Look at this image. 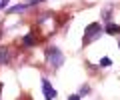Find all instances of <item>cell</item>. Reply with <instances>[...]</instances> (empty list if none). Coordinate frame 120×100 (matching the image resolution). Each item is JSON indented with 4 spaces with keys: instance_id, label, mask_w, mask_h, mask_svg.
Wrapping results in <instances>:
<instances>
[{
    "instance_id": "obj_1",
    "label": "cell",
    "mask_w": 120,
    "mask_h": 100,
    "mask_svg": "<svg viewBox=\"0 0 120 100\" xmlns=\"http://www.w3.org/2000/svg\"><path fill=\"white\" fill-rule=\"evenodd\" d=\"M46 60L52 68H60L64 64V54L60 52L58 46H50V48H46Z\"/></svg>"
},
{
    "instance_id": "obj_2",
    "label": "cell",
    "mask_w": 120,
    "mask_h": 100,
    "mask_svg": "<svg viewBox=\"0 0 120 100\" xmlns=\"http://www.w3.org/2000/svg\"><path fill=\"white\" fill-rule=\"evenodd\" d=\"M102 32H104V28L100 26V22H92V24H88V26L84 28V44H90L92 40L100 38Z\"/></svg>"
},
{
    "instance_id": "obj_3",
    "label": "cell",
    "mask_w": 120,
    "mask_h": 100,
    "mask_svg": "<svg viewBox=\"0 0 120 100\" xmlns=\"http://www.w3.org/2000/svg\"><path fill=\"white\" fill-rule=\"evenodd\" d=\"M42 92H44V98L46 100H54L56 98V90L52 88V84H50L48 78H42Z\"/></svg>"
},
{
    "instance_id": "obj_4",
    "label": "cell",
    "mask_w": 120,
    "mask_h": 100,
    "mask_svg": "<svg viewBox=\"0 0 120 100\" xmlns=\"http://www.w3.org/2000/svg\"><path fill=\"white\" fill-rule=\"evenodd\" d=\"M106 34H112V36H118L120 34V24H114V22H108L106 28H104Z\"/></svg>"
},
{
    "instance_id": "obj_5",
    "label": "cell",
    "mask_w": 120,
    "mask_h": 100,
    "mask_svg": "<svg viewBox=\"0 0 120 100\" xmlns=\"http://www.w3.org/2000/svg\"><path fill=\"white\" fill-rule=\"evenodd\" d=\"M8 60H10V50L6 46H0V66L8 64Z\"/></svg>"
},
{
    "instance_id": "obj_6",
    "label": "cell",
    "mask_w": 120,
    "mask_h": 100,
    "mask_svg": "<svg viewBox=\"0 0 120 100\" xmlns=\"http://www.w3.org/2000/svg\"><path fill=\"white\" fill-rule=\"evenodd\" d=\"M22 44H24L26 48H32V46H36V38H34V32H30V34H26L24 38H22Z\"/></svg>"
},
{
    "instance_id": "obj_7",
    "label": "cell",
    "mask_w": 120,
    "mask_h": 100,
    "mask_svg": "<svg viewBox=\"0 0 120 100\" xmlns=\"http://www.w3.org/2000/svg\"><path fill=\"white\" fill-rule=\"evenodd\" d=\"M26 8H30V4H18V6H12V8H8L10 14H18V12H24Z\"/></svg>"
},
{
    "instance_id": "obj_8",
    "label": "cell",
    "mask_w": 120,
    "mask_h": 100,
    "mask_svg": "<svg viewBox=\"0 0 120 100\" xmlns=\"http://www.w3.org/2000/svg\"><path fill=\"white\" fill-rule=\"evenodd\" d=\"M110 64H112V60H110V58H108V56H104L102 60H100V68H108V66H110Z\"/></svg>"
},
{
    "instance_id": "obj_9",
    "label": "cell",
    "mask_w": 120,
    "mask_h": 100,
    "mask_svg": "<svg viewBox=\"0 0 120 100\" xmlns=\"http://www.w3.org/2000/svg\"><path fill=\"white\" fill-rule=\"evenodd\" d=\"M88 92H90V86H82V88H80V96L88 94Z\"/></svg>"
},
{
    "instance_id": "obj_10",
    "label": "cell",
    "mask_w": 120,
    "mask_h": 100,
    "mask_svg": "<svg viewBox=\"0 0 120 100\" xmlns=\"http://www.w3.org/2000/svg\"><path fill=\"white\" fill-rule=\"evenodd\" d=\"M8 2H10V0H0V10H4L6 6H8Z\"/></svg>"
},
{
    "instance_id": "obj_11",
    "label": "cell",
    "mask_w": 120,
    "mask_h": 100,
    "mask_svg": "<svg viewBox=\"0 0 120 100\" xmlns=\"http://www.w3.org/2000/svg\"><path fill=\"white\" fill-rule=\"evenodd\" d=\"M68 100H80V94H72V96H68Z\"/></svg>"
},
{
    "instance_id": "obj_12",
    "label": "cell",
    "mask_w": 120,
    "mask_h": 100,
    "mask_svg": "<svg viewBox=\"0 0 120 100\" xmlns=\"http://www.w3.org/2000/svg\"><path fill=\"white\" fill-rule=\"evenodd\" d=\"M38 2H42V0H28V4H30V6H34V4H38Z\"/></svg>"
},
{
    "instance_id": "obj_13",
    "label": "cell",
    "mask_w": 120,
    "mask_h": 100,
    "mask_svg": "<svg viewBox=\"0 0 120 100\" xmlns=\"http://www.w3.org/2000/svg\"><path fill=\"white\" fill-rule=\"evenodd\" d=\"M0 92H2V84H0Z\"/></svg>"
},
{
    "instance_id": "obj_14",
    "label": "cell",
    "mask_w": 120,
    "mask_h": 100,
    "mask_svg": "<svg viewBox=\"0 0 120 100\" xmlns=\"http://www.w3.org/2000/svg\"><path fill=\"white\" fill-rule=\"evenodd\" d=\"M0 36H2V28H0Z\"/></svg>"
},
{
    "instance_id": "obj_15",
    "label": "cell",
    "mask_w": 120,
    "mask_h": 100,
    "mask_svg": "<svg viewBox=\"0 0 120 100\" xmlns=\"http://www.w3.org/2000/svg\"><path fill=\"white\" fill-rule=\"evenodd\" d=\"M118 46H120V42H118Z\"/></svg>"
}]
</instances>
